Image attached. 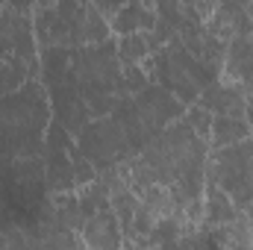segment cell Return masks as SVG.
<instances>
[{"mask_svg":"<svg viewBox=\"0 0 253 250\" xmlns=\"http://www.w3.org/2000/svg\"><path fill=\"white\" fill-rule=\"evenodd\" d=\"M144 71H147V77H150L153 85H159L168 94H174L186 109L197 103V97H200V91L206 85H212V80L189 56V50L183 47L180 39H174L165 47L153 50L150 59L144 62Z\"/></svg>","mask_w":253,"mask_h":250,"instance_id":"obj_1","label":"cell"},{"mask_svg":"<svg viewBox=\"0 0 253 250\" xmlns=\"http://www.w3.org/2000/svg\"><path fill=\"white\" fill-rule=\"evenodd\" d=\"M206 183L221 188L239 212L253 206V138L236 147L212 150L206 159Z\"/></svg>","mask_w":253,"mask_h":250,"instance_id":"obj_2","label":"cell"},{"mask_svg":"<svg viewBox=\"0 0 253 250\" xmlns=\"http://www.w3.org/2000/svg\"><path fill=\"white\" fill-rule=\"evenodd\" d=\"M77 153L83 159H88L97 171L100 168L109 171L129 159V144H126L121 126L115 124V118L106 115V118H94L77 135Z\"/></svg>","mask_w":253,"mask_h":250,"instance_id":"obj_3","label":"cell"},{"mask_svg":"<svg viewBox=\"0 0 253 250\" xmlns=\"http://www.w3.org/2000/svg\"><path fill=\"white\" fill-rule=\"evenodd\" d=\"M135 100V106L141 109V115L147 118V124L153 126L156 132H162L165 126L177 124L183 115H186V106L174 97V94H168L165 88H159V85H147L141 94H135L132 97Z\"/></svg>","mask_w":253,"mask_h":250,"instance_id":"obj_4","label":"cell"},{"mask_svg":"<svg viewBox=\"0 0 253 250\" xmlns=\"http://www.w3.org/2000/svg\"><path fill=\"white\" fill-rule=\"evenodd\" d=\"M224 80L236 83L245 97L253 94V30L239 33L227 42V56H224Z\"/></svg>","mask_w":253,"mask_h":250,"instance_id":"obj_5","label":"cell"},{"mask_svg":"<svg viewBox=\"0 0 253 250\" xmlns=\"http://www.w3.org/2000/svg\"><path fill=\"white\" fill-rule=\"evenodd\" d=\"M80 239L85 250H124V230L112 206L88 215L80 227Z\"/></svg>","mask_w":253,"mask_h":250,"instance_id":"obj_6","label":"cell"},{"mask_svg":"<svg viewBox=\"0 0 253 250\" xmlns=\"http://www.w3.org/2000/svg\"><path fill=\"white\" fill-rule=\"evenodd\" d=\"M197 106L206 109L212 118H245L248 115V97L236 83L218 80L206 85L197 97Z\"/></svg>","mask_w":253,"mask_h":250,"instance_id":"obj_7","label":"cell"},{"mask_svg":"<svg viewBox=\"0 0 253 250\" xmlns=\"http://www.w3.org/2000/svg\"><path fill=\"white\" fill-rule=\"evenodd\" d=\"M30 250H85L77 230H68L62 224L44 218L33 233H30Z\"/></svg>","mask_w":253,"mask_h":250,"instance_id":"obj_8","label":"cell"},{"mask_svg":"<svg viewBox=\"0 0 253 250\" xmlns=\"http://www.w3.org/2000/svg\"><path fill=\"white\" fill-rule=\"evenodd\" d=\"M156 24V3H121L115 18L109 21V30L115 39L129 33H150Z\"/></svg>","mask_w":253,"mask_h":250,"instance_id":"obj_9","label":"cell"},{"mask_svg":"<svg viewBox=\"0 0 253 250\" xmlns=\"http://www.w3.org/2000/svg\"><path fill=\"white\" fill-rule=\"evenodd\" d=\"M239 215V209H236V203L221 191L218 186H212V183H206L203 186V203H200V221L209 227V230H221V227H227L233 218Z\"/></svg>","mask_w":253,"mask_h":250,"instance_id":"obj_10","label":"cell"},{"mask_svg":"<svg viewBox=\"0 0 253 250\" xmlns=\"http://www.w3.org/2000/svg\"><path fill=\"white\" fill-rule=\"evenodd\" d=\"M248 138H251L248 118H212V132H209V147L212 150L236 147Z\"/></svg>","mask_w":253,"mask_h":250,"instance_id":"obj_11","label":"cell"},{"mask_svg":"<svg viewBox=\"0 0 253 250\" xmlns=\"http://www.w3.org/2000/svg\"><path fill=\"white\" fill-rule=\"evenodd\" d=\"M115 50H118V59L124 68L129 65H144L153 53V44H150V36L147 33H129L115 39Z\"/></svg>","mask_w":253,"mask_h":250,"instance_id":"obj_12","label":"cell"},{"mask_svg":"<svg viewBox=\"0 0 253 250\" xmlns=\"http://www.w3.org/2000/svg\"><path fill=\"white\" fill-rule=\"evenodd\" d=\"M221 236V245L224 250H253V230H251V221H248V215L245 212H239L227 227H221L218 230Z\"/></svg>","mask_w":253,"mask_h":250,"instance_id":"obj_13","label":"cell"},{"mask_svg":"<svg viewBox=\"0 0 253 250\" xmlns=\"http://www.w3.org/2000/svg\"><path fill=\"white\" fill-rule=\"evenodd\" d=\"M183 121H186V126H189L197 138H203V141L209 144V132H212V115H209L206 109H200V106L194 103V106H189V109H186Z\"/></svg>","mask_w":253,"mask_h":250,"instance_id":"obj_14","label":"cell"},{"mask_svg":"<svg viewBox=\"0 0 253 250\" xmlns=\"http://www.w3.org/2000/svg\"><path fill=\"white\" fill-rule=\"evenodd\" d=\"M144 250H165V248H144Z\"/></svg>","mask_w":253,"mask_h":250,"instance_id":"obj_15","label":"cell"},{"mask_svg":"<svg viewBox=\"0 0 253 250\" xmlns=\"http://www.w3.org/2000/svg\"><path fill=\"white\" fill-rule=\"evenodd\" d=\"M0 9H3V6H0Z\"/></svg>","mask_w":253,"mask_h":250,"instance_id":"obj_16","label":"cell"}]
</instances>
